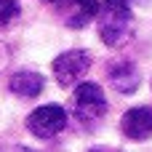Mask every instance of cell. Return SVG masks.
Segmentation results:
<instances>
[{"mask_svg": "<svg viewBox=\"0 0 152 152\" xmlns=\"http://www.w3.org/2000/svg\"><path fill=\"white\" fill-rule=\"evenodd\" d=\"M72 107H75V118L86 126H94L99 123L104 115H107V96H104V88L99 83H80L75 88V96H72Z\"/></svg>", "mask_w": 152, "mask_h": 152, "instance_id": "1", "label": "cell"}, {"mask_svg": "<svg viewBox=\"0 0 152 152\" xmlns=\"http://www.w3.org/2000/svg\"><path fill=\"white\" fill-rule=\"evenodd\" d=\"M67 110L59 104H43L27 115V131L37 139H53L67 128Z\"/></svg>", "mask_w": 152, "mask_h": 152, "instance_id": "2", "label": "cell"}, {"mask_svg": "<svg viewBox=\"0 0 152 152\" xmlns=\"http://www.w3.org/2000/svg\"><path fill=\"white\" fill-rule=\"evenodd\" d=\"M53 69V77L61 88H69L75 83H80L86 77V72L91 69V53L83 51V48H72V51H64L53 59L51 64Z\"/></svg>", "mask_w": 152, "mask_h": 152, "instance_id": "3", "label": "cell"}, {"mask_svg": "<svg viewBox=\"0 0 152 152\" xmlns=\"http://www.w3.org/2000/svg\"><path fill=\"white\" fill-rule=\"evenodd\" d=\"M107 80L118 94H134L142 83V75H139V67L134 61L115 59V61L107 64Z\"/></svg>", "mask_w": 152, "mask_h": 152, "instance_id": "4", "label": "cell"}, {"mask_svg": "<svg viewBox=\"0 0 152 152\" xmlns=\"http://www.w3.org/2000/svg\"><path fill=\"white\" fill-rule=\"evenodd\" d=\"M120 131L131 142H144L152 136V107H134L120 118Z\"/></svg>", "mask_w": 152, "mask_h": 152, "instance_id": "5", "label": "cell"}, {"mask_svg": "<svg viewBox=\"0 0 152 152\" xmlns=\"http://www.w3.org/2000/svg\"><path fill=\"white\" fill-rule=\"evenodd\" d=\"M43 86H45L43 75H37L32 69H21V72L11 75V80H8V91L13 96H19V99H35V96H40Z\"/></svg>", "mask_w": 152, "mask_h": 152, "instance_id": "6", "label": "cell"}, {"mask_svg": "<svg viewBox=\"0 0 152 152\" xmlns=\"http://www.w3.org/2000/svg\"><path fill=\"white\" fill-rule=\"evenodd\" d=\"M19 11H21L19 0H0V29H5L19 16Z\"/></svg>", "mask_w": 152, "mask_h": 152, "instance_id": "7", "label": "cell"}, {"mask_svg": "<svg viewBox=\"0 0 152 152\" xmlns=\"http://www.w3.org/2000/svg\"><path fill=\"white\" fill-rule=\"evenodd\" d=\"M0 152H35V150H29L24 144H8V147H0Z\"/></svg>", "mask_w": 152, "mask_h": 152, "instance_id": "8", "label": "cell"}, {"mask_svg": "<svg viewBox=\"0 0 152 152\" xmlns=\"http://www.w3.org/2000/svg\"><path fill=\"white\" fill-rule=\"evenodd\" d=\"M88 152H118V150H110V147H94V150H88Z\"/></svg>", "mask_w": 152, "mask_h": 152, "instance_id": "9", "label": "cell"}, {"mask_svg": "<svg viewBox=\"0 0 152 152\" xmlns=\"http://www.w3.org/2000/svg\"><path fill=\"white\" fill-rule=\"evenodd\" d=\"M43 3H61V0H43Z\"/></svg>", "mask_w": 152, "mask_h": 152, "instance_id": "10", "label": "cell"}]
</instances>
